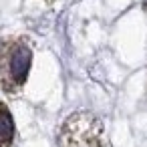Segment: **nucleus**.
Here are the masks:
<instances>
[{"label":"nucleus","mask_w":147,"mask_h":147,"mask_svg":"<svg viewBox=\"0 0 147 147\" xmlns=\"http://www.w3.org/2000/svg\"><path fill=\"white\" fill-rule=\"evenodd\" d=\"M59 147H103V123L91 111H77L61 127Z\"/></svg>","instance_id":"nucleus-2"},{"label":"nucleus","mask_w":147,"mask_h":147,"mask_svg":"<svg viewBox=\"0 0 147 147\" xmlns=\"http://www.w3.org/2000/svg\"><path fill=\"white\" fill-rule=\"evenodd\" d=\"M14 143V119L4 103H0V147H12Z\"/></svg>","instance_id":"nucleus-3"},{"label":"nucleus","mask_w":147,"mask_h":147,"mask_svg":"<svg viewBox=\"0 0 147 147\" xmlns=\"http://www.w3.org/2000/svg\"><path fill=\"white\" fill-rule=\"evenodd\" d=\"M32 51L24 38H8L0 45V87L16 95L30 73Z\"/></svg>","instance_id":"nucleus-1"}]
</instances>
